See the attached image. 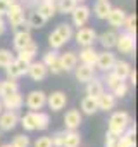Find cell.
<instances>
[{"instance_id":"obj_50","label":"cell","mask_w":138,"mask_h":147,"mask_svg":"<svg viewBox=\"0 0 138 147\" xmlns=\"http://www.w3.org/2000/svg\"><path fill=\"white\" fill-rule=\"evenodd\" d=\"M76 2H85V0H76Z\"/></svg>"},{"instance_id":"obj_37","label":"cell","mask_w":138,"mask_h":147,"mask_svg":"<svg viewBox=\"0 0 138 147\" xmlns=\"http://www.w3.org/2000/svg\"><path fill=\"white\" fill-rule=\"evenodd\" d=\"M12 61H14V55H12L9 50L0 49V67H7Z\"/></svg>"},{"instance_id":"obj_9","label":"cell","mask_w":138,"mask_h":147,"mask_svg":"<svg viewBox=\"0 0 138 147\" xmlns=\"http://www.w3.org/2000/svg\"><path fill=\"white\" fill-rule=\"evenodd\" d=\"M114 62H116V57H114V54H112V52L104 50V52L97 54V62H95V66H97L98 69H102V71H105V73H107V71H111V69H112Z\"/></svg>"},{"instance_id":"obj_38","label":"cell","mask_w":138,"mask_h":147,"mask_svg":"<svg viewBox=\"0 0 138 147\" xmlns=\"http://www.w3.org/2000/svg\"><path fill=\"white\" fill-rule=\"evenodd\" d=\"M29 138L26 137V135H16L14 137V140L11 142V145L12 147H29Z\"/></svg>"},{"instance_id":"obj_26","label":"cell","mask_w":138,"mask_h":147,"mask_svg":"<svg viewBox=\"0 0 138 147\" xmlns=\"http://www.w3.org/2000/svg\"><path fill=\"white\" fill-rule=\"evenodd\" d=\"M111 9H112V5L109 4V0H98L95 4V16L98 19H107Z\"/></svg>"},{"instance_id":"obj_35","label":"cell","mask_w":138,"mask_h":147,"mask_svg":"<svg viewBox=\"0 0 138 147\" xmlns=\"http://www.w3.org/2000/svg\"><path fill=\"white\" fill-rule=\"evenodd\" d=\"M50 123V118L47 113H40L36 111V130H47Z\"/></svg>"},{"instance_id":"obj_48","label":"cell","mask_w":138,"mask_h":147,"mask_svg":"<svg viewBox=\"0 0 138 147\" xmlns=\"http://www.w3.org/2000/svg\"><path fill=\"white\" fill-rule=\"evenodd\" d=\"M0 147H12L11 144H4V145H0Z\"/></svg>"},{"instance_id":"obj_30","label":"cell","mask_w":138,"mask_h":147,"mask_svg":"<svg viewBox=\"0 0 138 147\" xmlns=\"http://www.w3.org/2000/svg\"><path fill=\"white\" fill-rule=\"evenodd\" d=\"M81 109H83V113H85V114H93V113H97V111H98L97 99H95V97L86 95V97L81 100Z\"/></svg>"},{"instance_id":"obj_39","label":"cell","mask_w":138,"mask_h":147,"mask_svg":"<svg viewBox=\"0 0 138 147\" xmlns=\"http://www.w3.org/2000/svg\"><path fill=\"white\" fill-rule=\"evenodd\" d=\"M105 82H107V88H109V90H114V88H116L121 82H124V80H121L119 76H116L114 73L111 71L109 75H107V78H105Z\"/></svg>"},{"instance_id":"obj_6","label":"cell","mask_w":138,"mask_h":147,"mask_svg":"<svg viewBox=\"0 0 138 147\" xmlns=\"http://www.w3.org/2000/svg\"><path fill=\"white\" fill-rule=\"evenodd\" d=\"M19 123V116L17 111H5V113H0V128L4 131H11L14 130V126Z\"/></svg>"},{"instance_id":"obj_31","label":"cell","mask_w":138,"mask_h":147,"mask_svg":"<svg viewBox=\"0 0 138 147\" xmlns=\"http://www.w3.org/2000/svg\"><path fill=\"white\" fill-rule=\"evenodd\" d=\"M76 0H57V11L60 12V14H71L73 12V9L76 7Z\"/></svg>"},{"instance_id":"obj_12","label":"cell","mask_w":138,"mask_h":147,"mask_svg":"<svg viewBox=\"0 0 138 147\" xmlns=\"http://www.w3.org/2000/svg\"><path fill=\"white\" fill-rule=\"evenodd\" d=\"M7 18H9V21H11V26L14 28L16 24H19V23H23L24 21V12H23V7L17 4V2H14V4H11L9 5V9H7V14H5Z\"/></svg>"},{"instance_id":"obj_15","label":"cell","mask_w":138,"mask_h":147,"mask_svg":"<svg viewBox=\"0 0 138 147\" xmlns=\"http://www.w3.org/2000/svg\"><path fill=\"white\" fill-rule=\"evenodd\" d=\"M36 12H38L45 21H48V19H52V18L55 16L57 5H55V2H52V0H42V4L38 5Z\"/></svg>"},{"instance_id":"obj_8","label":"cell","mask_w":138,"mask_h":147,"mask_svg":"<svg viewBox=\"0 0 138 147\" xmlns=\"http://www.w3.org/2000/svg\"><path fill=\"white\" fill-rule=\"evenodd\" d=\"M71 16H73V24L78 26V28H81V26L86 24V21H88V18H90V9H88L86 5H76V7L73 9Z\"/></svg>"},{"instance_id":"obj_3","label":"cell","mask_w":138,"mask_h":147,"mask_svg":"<svg viewBox=\"0 0 138 147\" xmlns=\"http://www.w3.org/2000/svg\"><path fill=\"white\" fill-rule=\"evenodd\" d=\"M74 38H76L78 45H81V47H90V45H93V42L97 40V33H95L93 28L81 26V28H78Z\"/></svg>"},{"instance_id":"obj_7","label":"cell","mask_w":138,"mask_h":147,"mask_svg":"<svg viewBox=\"0 0 138 147\" xmlns=\"http://www.w3.org/2000/svg\"><path fill=\"white\" fill-rule=\"evenodd\" d=\"M47 73H48V69H47V66H45L43 62H33V61H31V62L28 64V73H26V75H29L31 80H35V82L45 80Z\"/></svg>"},{"instance_id":"obj_16","label":"cell","mask_w":138,"mask_h":147,"mask_svg":"<svg viewBox=\"0 0 138 147\" xmlns=\"http://www.w3.org/2000/svg\"><path fill=\"white\" fill-rule=\"evenodd\" d=\"M97 106H98V109H102V111H111V109H114V107H116V97H114V94L104 90V92L97 97Z\"/></svg>"},{"instance_id":"obj_33","label":"cell","mask_w":138,"mask_h":147,"mask_svg":"<svg viewBox=\"0 0 138 147\" xmlns=\"http://www.w3.org/2000/svg\"><path fill=\"white\" fill-rule=\"evenodd\" d=\"M123 26L126 28V33H129V35H136V16H135V14L126 16Z\"/></svg>"},{"instance_id":"obj_11","label":"cell","mask_w":138,"mask_h":147,"mask_svg":"<svg viewBox=\"0 0 138 147\" xmlns=\"http://www.w3.org/2000/svg\"><path fill=\"white\" fill-rule=\"evenodd\" d=\"M42 62L47 66V69H50V71L54 73V75L62 73V66H60V59H59V54H57V52H54V50H52V52H47Z\"/></svg>"},{"instance_id":"obj_21","label":"cell","mask_w":138,"mask_h":147,"mask_svg":"<svg viewBox=\"0 0 138 147\" xmlns=\"http://www.w3.org/2000/svg\"><path fill=\"white\" fill-rule=\"evenodd\" d=\"M80 142H81V135H80L76 130L64 131V142H62V147H80Z\"/></svg>"},{"instance_id":"obj_42","label":"cell","mask_w":138,"mask_h":147,"mask_svg":"<svg viewBox=\"0 0 138 147\" xmlns=\"http://www.w3.org/2000/svg\"><path fill=\"white\" fill-rule=\"evenodd\" d=\"M35 147H52V138L50 137H40L35 142Z\"/></svg>"},{"instance_id":"obj_20","label":"cell","mask_w":138,"mask_h":147,"mask_svg":"<svg viewBox=\"0 0 138 147\" xmlns=\"http://www.w3.org/2000/svg\"><path fill=\"white\" fill-rule=\"evenodd\" d=\"M97 50L90 45V47H83V50L80 52V61L83 64H88V66H95L97 62Z\"/></svg>"},{"instance_id":"obj_49","label":"cell","mask_w":138,"mask_h":147,"mask_svg":"<svg viewBox=\"0 0 138 147\" xmlns=\"http://www.w3.org/2000/svg\"><path fill=\"white\" fill-rule=\"evenodd\" d=\"M2 109H4V107H2V102H0V113H2Z\"/></svg>"},{"instance_id":"obj_44","label":"cell","mask_w":138,"mask_h":147,"mask_svg":"<svg viewBox=\"0 0 138 147\" xmlns=\"http://www.w3.org/2000/svg\"><path fill=\"white\" fill-rule=\"evenodd\" d=\"M7 9H9V4H5L4 0H0V16H5Z\"/></svg>"},{"instance_id":"obj_5","label":"cell","mask_w":138,"mask_h":147,"mask_svg":"<svg viewBox=\"0 0 138 147\" xmlns=\"http://www.w3.org/2000/svg\"><path fill=\"white\" fill-rule=\"evenodd\" d=\"M45 104H47V95H45V92H42V90H33V92H29L28 97H26V106H28V109H31V111H38V109H42Z\"/></svg>"},{"instance_id":"obj_29","label":"cell","mask_w":138,"mask_h":147,"mask_svg":"<svg viewBox=\"0 0 138 147\" xmlns=\"http://www.w3.org/2000/svg\"><path fill=\"white\" fill-rule=\"evenodd\" d=\"M21 125H23V128L28 130V131L36 130V111H29L28 114H24V116L21 118Z\"/></svg>"},{"instance_id":"obj_10","label":"cell","mask_w":138,"mask_h":147,"mask_svg":"<svg viewBox=\"0 0 138 147\" xmlns=\"http://www.w3.org/2000/svg\"><path fill=\"white\" fill-rule=\"evenodd\" d=\"M47 104L52 111H60L66 107L67 104V97L64 92H52L50 95H47Z\"/></svg>"},{"instance_id":"obj_24","label":"cell","mask_w":138,"mask_h":147,"mask_svg":"<svg viewBox=\"0 0 138 147\" xmlns=\"http://www.w3.org/2000/svg\"><path fill=\"white\" fill-rule=\"evenodd\" d=\"M104 92V85H102V82L100 80H97L95 76L90 80V82H86V95H90V97H98L100 94Z\"/></svg>"},{"instance_id":"obj_36","label":"cell","mask_w":138,"mask_h":147,"mask_svg":"<svg viewBox=\"0 0 138 147\" xmlns=\"http://www.w3.org/2000/svg\"><path fill=\"white\" fill-rule=\"evenodd\" d=\"M28 24H29V28H36V30H38V28H43V26H45V19L35 11V12H31Z\"/></svg>"},{"instance_id":"obj_28","label":"cell","mask_w":138,"mask_h":147,"mask_svg":"<svg viewBox=\"0 0 138 147\" xmlns=\"http://www.w3.org/2000/svg\"><path fill=\"white\" fill-rule=\"evenodd\" d=\"M116 38H117V35H116L114 31H104L98 40H100V45H102L105 50H111V49L116 45Z\"/></svg>"},{"instance_id":"obj_46","label":"cell","mask_w":138,"mask_h":147,"mask_svg":"<svg viewBox=\"0 0 138 147\" xmlns=\"http://www.w3.org/2000/svg\"><path fill=\"white\" fill-rule=\"evenodd\" d=\"M4 33H5V21L0 16V35H4Z\"/></svg>"},{"instance_id":"obj_17","label":"cell","mask_w":138,"mask_h":147,"mask_svg":"<svg viewBox=\"0 0 138 147\" xmlns=\"http://www.w3.org/2000/svg\"><path fill=\"white\" fill-rule=\"evenodd\" d=\"M64 125L67 130H76L81 125V114L78 109H69L64 116Z\"/></svg>"},{"instance_id":"obj_14","label":"cell","mask_w":138,"mask_h":147,"mask_svg":"<svg viewBox=\"0 0 138 147\" xmlns=\"http://www.w3.org/2000/svg\"><path fill=\"white\" fill-rule=\"evenodd\" d=\"M74 75H76V80L80 82V83H86V82H90L95 75H93V66H88V64H76V67H74Z\"/></svg>"},{"instance_id":"obj_18","label":"cell","mask_w":138,"mask_h":147,"mask_svg":"<svg viewBox=\"0 0 138 147\" xmlns=\"http://www.w3.org/2000/svg\"><path fill=\"white\" fill-rule=\"evenodd\" d=\"M59 59H60L62 71H73L78 64V55L74 52H66V54L59 55Z\"/></svg>"},{"instance_id":"obj_13","label":"cell","mask_w":138,"mask_h":147,"mask_svg":"<svg viewBox=\"0 0 138 147\" xmlns=\"http://www.w3.org/2000/svg\"><path fill=\"white\" fill-rule=\"evenodd\" d=\"M23 104H24V99L19 92H14V94L2 99V107H5L7 111H17Z\"/></svg>"},{"instance_id":"obj_1","label":"cell","mask_w":138,"mask_h":147,"mask_svg":"<svg viewBox=\"0 0 138 147\" xmlns=\"http://www.w3.org/2000/svg\"><path fill=\"white\" fill-rule=\"evenodd\" d=\"M129 114L124 111H117L111 116L109 119V133H112L114 137H121L124 133V130L129 126Z\"/></svg>"},{"instance_id":"obj_19","label":"cell","mask_w":138,"mask_h":147,"mask_svg":"<svg viewBox=\"0 0 138 147\" xmlns=\"http://www.w3.org/2000/svg\"><path fill=\"white\" fill-rule=\"evenodd\" d=\"M124 19H126V12L121 11V9H111V12H109V16H107L109 24L114 26V28H121L123 23H124Z\"/></svg>"},{"instance_id":"obj_32","label":"cell","mask_w":138,"mask_h":147,"mask_svg":"<svg viewBox=\"0 0 138 147\" xmlns=\"http://www.w3.org/2000/svg\"><path fill=\"white\" fill-rule=\"evenodd\" d=\"M55 31L62 36L64 42H69V40H71V36H73V26H71V24H67V23L59 24V26L55 28Z\"/></svg>"},{"instance_id":"obj_27","label":"cell","mask_w":138,"mask_h":147,"mask_svg":"<svg viewBox=\"0 0 138 147\" xmlns=\"http://www.w3.org/2000/svg\"><path fill=\"white\" fill-rule=\"evenodd\" d=\"M14 92H19V87H17V83H16V80H7V82H2L0 83V97H7V95H11V94H14Z\"/></svg>"},{"instance_id":"obj_2","label":"cell","mask_w":138,"mask_h":147,"mask_svg":"<svg viewBox=\"0 0 138 147\" xmlns=\"http://www.w3.org/2000/svg\"><path fill=\"white\" fill-rule=\"evenodd\" d=\"M121 54H126V55H135V47H136V42H135V35H129V33H121L117 35L116 38V45H114Z\"/></svg>"},{"instance_id":"obj_45","label":"cell","mask_w":138,"mask_h":147,"mask_svg":"<svg viewBox=\"0 0 138 147\" xmlns=\"http://www.w3.org/2000/svg\"><path fill=\"white\" fill-rule=\"evenodd\" d=\"M128 76H129V80H131V83H133V85H136V71H133V69H131Z\"/></svg>"},{"instance_id":"obj_40","label":"cell","mask_w":138,"mask_h":147,"mask_svg":"<svg viewBox=\"0 0 138 147\" xmlns=\"http://www.w3.org/2000/svg\"><path fill=\"white\" fill-rule=\"evenodd\" d=\"M112 94H114V97L116 99H123V97H126V94H128V85L124 83V82H121L114 90H111Z\"/></svg>"},{"instance_id":"obj_41","label":"cell","mask_w":138,"mask_h":147,"mask_svg":"<svg viewBox=\"0 0 138 147\" xmlns=\"http://www.w3.org/2000/svg\"><path fill=\"white\" fill-rule=\"evenodd\" d=\"M62 142H64V131H57L52 137V147H62Z\"/></svg>"},{"instance_id":"obj_22","label":"cell","mask_w":138,"mask_h":147,"mask_svg":"<svg viewBox=\"0 0 138 147\" xmlns=\"http://www.w3.org/2000/svg\"><path fill=\"white\" fill-rule=\"evenodd\" d=\"M111 71L114 73L116 76H119L121 80H126V78H128V75H129V71H131V66H129L126 61H116Z\"/></svg>"},{"instance_id":"obj_51","label":"cell","mask_w":138,"mask_h":147,"mask_svg":"<svg viewBox=\"0 0 138 147\" xmlns=\"http://www.w3.org/2000/svg\"><path fill=\"white\" fill-rule=\"evenodd\" d=\"M52 2H55V0H52Z\"/></svg>"},{"instance_id":"obj_43","label":"cell","mask_w":138,"mask_h":147,"mask_svg":"<svg viewBox=\"0 0 138 147\" xmlns=\"http://www.w3.org/2000/svg\"><path fill=\"white\" fill-rule=\"evenodd\" d=\"M14 30H16V33H19V31H29V24H28L26 21H23V23L16 24V26H14Z\"/></svg>"},{"instance_id":"obj_23","label":"cell","mask_w":138,"mask_h":147,"mask_svg":"<svg viewBox=\"0 0 138 147\" xmlns=\"http://www.w3.org/2000/svg\"><path fill=\"white\" fill-rule=\"evenodd\" d=\"M36 52H38V45H36L35 42H29V43H28V45H26L23 50H19V54H17V59H21V61H26V62H31Z\"/></svg>"},{"instance_id":"obj_47","label":"cell","mask_w":138,"mask_h":147,"mask_svg":"<svg viewBox=\"0 0 138 147\" xmlns=\"http://www.w3.org/2000/svg\"><path fill=\"white\" fill-rule=\"evenodd\" d=\"M4 2H5V4H9V5H11V4H14V2H16V0H4Z\"/></svg>"},{"instance_id":"obj_34","label":"cell","mask_w":138,"mask_h":147,"mask_svg":"<svg viewBox=\"0 0 138 147\" xmlns=\"http://www.w3.org/2000/svg\"><path fill=\"white\" fill-rule=\"evenodd\" d=\"M64 43H66V42L62 40V36H60V35H59V33H57L55 30H54V31H52V33L48 35V45H50V47H52L54 50L60 49V47H62Z\"/></svg>"},{"instance_id":"obj_4","label":"cell","mask_w":138,"mask_h":147,"mask_svg":"<svg viewBox=\"0 0 138 147\" xmlns=\"http://www.w3.org/2000/svg\"><path fill=\"white\" fill-rule=\"evenodd\" d=\"M28 64L29 62H26V61H21V59H14L7 67H5V73H7V78H11V80H16V78H19V76H23V75H26L28 73Z\"/></svg>"},{"instance_id":"obj_25","label":"cell","mask_w":138,"mask_h":147,"mask_svg":"<svg viewBox=\"0 0 138 147\" xmlns=\"http://www.w3.org/2000/svg\"><path fill=\"white\" fill-rule=\"evenodd\" d=\"M29 42H33L31 33H29V31H19V33H16V36H14V47H16V50H17V52H19V50H23Z\"/></svg>"}]
</instances>
